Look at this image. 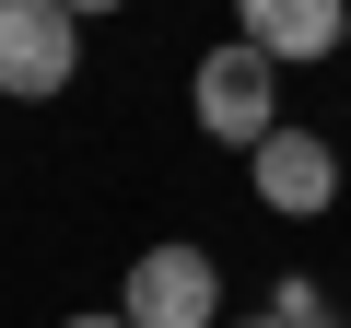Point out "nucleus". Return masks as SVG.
Wrapping results in <instances>:
<instances>
[{"instance_id":"1","label":"nucleus","mask_w":351,"mask_h":328,"mask_svg":"<svg viewBox=\"0 0 351 328\" xmlns=\"http://www.w3.org/2000/svg\"><path fill=\"white\" fill-rule=\"evenodd\" d=\"M199 129L258 152V141L281 129V59H269V47H246V36H234V47H211V59H199Z\"/></svg>"},{"instance_id":"2","label":"nucleus","mask_w":351,"mask_h":328,"mask_svg":"<svg viewBox=\"0 0 351 328\" xmlns=\"http://www.w3.org/2000/svg\"><path fill=\"white\" fill-rule=\"evenodd\" d=\"M82 71V12L59 0H0V94H59Z\"/></svg>"},{"instance_id":"3","label":"nucleus","mask_w":351,"mask_h":328,"mask_svg":"<svg viewBox=\"0 0 351 328\" xmlns=\"http://www.w3.org/2000/svg\"><path fill=\"white\" fill-rule=\"evenodd\" d=\"M129 328H223V270L199 258V246H152L141 270H129V305H117Z\"/></svg>"},{"instance_id":"4","label":"nucleus","mask_w":351,"mask_h":328,"mask_svg":"<svg viewBox=\"0 0 351 328\" xmlns=\"http://www.w3.org/2000/svg\"><path fill=\"white\" fill-rule=\"evenodd\" d=\"M246 176H258L269 211H328V200H339V152H328L316 129H269V141L246 152Z\"/></svg>"},{"instance_id":"5","label":"nucleus","mask_w":351,"mask_h":328,"mask_svg":"<svg viewBox=\"0 0 351 328\" xmlns=\"http://www.w3.org/2000/svg\"><path fill=\"white\" fill-rule=\"evenodd\" d=\"M234 24L269 59H328V47H351V0H234Z\"/></svg>"},{"instance_id":"6","label":"nucleus","mask_w":351,"mask_h":328,"mask_svg":"<svg viewBox=\"0 0 351 328\" xmlns=\"http://www.w3.org/2000/svg\"><path fill=\"white\" fill-rule=\"evenodd\" d=\"M269 316H281V328H339V316H328V293H316V281H281V293H269Z\"/></svg>"},{"instance_id":"7","label":"nucleus","mask_w":351,"mask_h":328,"mask_svg":"<svg viewBox=\"0 0 351 328\" xmlns=\"http://www.w3.org/2000/svg\"><path fill=\"white\" fill-rule=\"evenodd\" d=\"M59 12H117V0H59Z\"/></svg>"},{"instance_id":"8","label":"nucleus","mask_w":351,"mask_h":328,"mask_svg":"<svg viewBox=\"0 0 351 328\" xmlns=\"http://www.w3.org/2000/svg\"><path fill=\"white\" fill-rule=\"evenodd\" d=\"M71 328H129V316H71Z\"/></svg>"},{"instance_id":"9","label":"nucleus","mask_w":351,"mask_h":328,"mask_svg":"<svg viewBox=\"0 0 351 328\" xmlns=\"http://www.w3.org/2000/svg\"><path fill=\"white\" fill-rule=\"evenodd\" d=\"M258 328H281V316H258Z\"/></svg>"}]
</instances>
